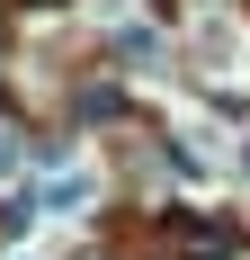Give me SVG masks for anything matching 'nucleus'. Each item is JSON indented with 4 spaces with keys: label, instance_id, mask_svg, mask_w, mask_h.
<instances>
[{
    "label": "nucleus",
    "instance_id": "nucleus-1",
    "mask_svg": "<svg viewBox=\"0 0 250 260\" xmlns=\"http://www.w3.org/2000/svg\"><path fill=\"white\" fill-rule=\"evenodd\" d=\"M90 188H99V180H90L80 161H72V171H54V180H45V215H80V207H90Z\"/></svg>",
    "mask_w": 250,
    "mask_h": 260
}]
</instances>
